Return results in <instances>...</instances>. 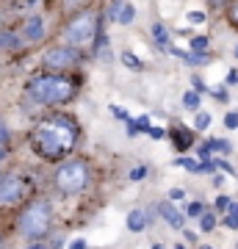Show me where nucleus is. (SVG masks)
<instances>
[{"mask_svg": "<svg viewBox=\"0 0 238 249\" xmlns=\"http://www.w3.org/2000/svg\"><path fill=\"white\" fill-rule=\"evenodd\" d=\"M236 55H238V47H236Z\"/></svg>", "mask_w": 238, "mask_h": 249, "instance_id": "2f4dec72", "label": "nucleus"}, {"mask_svg": "<svg viewBox=\"0 0 238 249\" xmlns=\"http://www.w3.org/2000/svg\"><path fill=\"white\" fill-rule=\"evenodd\" d=\"M128 227H130L133 232H141L144 227H147V213H144V211H139V208H136V211H130V216H128Z\"/></svg>", "mask_w": 238, "mask_h": 249, "instance_id": "9b49d317", "label": "nucleus"}, {"mask_svg": "<svg viewBox=\"0 0 238 249\" xmlns=\"http://www.w3.org/2000/svg\"><path fill=\"white\" fill-rule=\"evenodd\" d=\"M6 142H9V130H6V124L0 122V147H3Z\"/></svg>", "mask_w": 238, "mask_h": 249, "instance_id": "bb28decb", "label": "nucleus"}, {"mask_svg": "<svg viewBox=\"0 0 238 249\" xmlns=\"http://www.w3.org/2000/svg\"><path fill=\"white\" fill-rule=\"evenodd\" d=\"M227 205H230L227 196H219V199H216V208H219V211H227Z\"/></svg>", "mask_w": 238, "mask_h": 249, "instance_id": "cd10ccee", "label": "nucleus"}, {"mask_svg": "<svg viewBox=\"0 0 238 249\" xmlns=\"http://www.w3.org/2000/svg\"><path fill=\"white\" fill-rule=\"evenodd\" d=\"M78 139V127L72 124V119L64 116H53L36 124L34 130V147L44 158H61L64 152H70Z\"/></svg>", "mask_w": 238, "mask_h": 249, "instance_id": "f257e3e1", "label": "nucleus"}, {"mask_svg": "<svg viewBox=\"0 0 238 249\" xmlns=\"http://www.w3.org/2000/svg\"><path fill=\"white\" fill-rule=\"evenodd\" d=\"M183 106L188 108V111H200V91H185Z\"/></svg>", "mask_w": 238, "mask_h": 249, "instance_id": "2eb2a0df", "label": "nucleus"}, {"mask_svg": "<svg viewBox=\"0 0 238 249\" xmlns=\"http://www.w3.org/2000/svg\"><path fill=\"white\" fill-rule=\"evenodd\" d=\"M50 224H53V213H50V205L42 202V199H36V202H31L19 213L17 219V230L22 238L28 241H42L47 232H50Z\"/></svg>", "mask_w": 238, "mask_h": 249, "instance_id": "7ed1b4c3", "label": "nucleus"}, {"mask_svg": "<svg viewBox=\"0 0 238 249\" xmlns=\"http://www.w3.org/2000/svg\"><path fill=\"white\" fill-rule=\"evenodd\" d=\"M230 230H238V202H230L227 205V219H224Z\"/></svg>", "mask_w": 238, "mask_h": 249, "instance_id": "ddd939ff", "label": "nucleus"}, {"mask_svg": "<svg viewBox=\"0 0 238 249\" xmlns=\"http://www.w3.org/2000/svg\"><path fill=\"white\" fill-rule=\"evenodd\" d=\"M108 17L114 19V22L130 25L133 19H136V9H133V3H114V6H111V11H108Z\"/></svg>", "mask_w": 238, "mask_h": 249, "instance_id": "6e6552de", "label": "nucleus"}, {"mask_svg": "<svg viewBox=\"0 0 238 249\" xmlns=\"http://www.w3.org/2000/svg\"><path fill=\"white\" fill-rule=\"evenodd\" d=\"M172 199H183V188H172Z\"/></svg>", "mask_w": 238, "mask_h": 249, "instance_id": "c85d7f7f", "label": "nucleus"}, {"mask_svg": "<svg viewBox=\"0 0 238 249\" xmlns=\"http://www.w3.org/2000/svg\"><path fill=\"white\" fill-rule=\"evenodd\" d=\"M55 186L61 194H80L89 186V163L83 158H70L55 169Z\"/></svg>", "mask_w": 238, "mask_h": 249, "instance_id": "20e7f679", "label": "nucleus"}, {"mask_svg": "<svg viewBox=\"0 0 238 249\" xmlns=\"http://www.w3.org/2000/svg\"><path fill=\"white\" fill-rule=\"evenodd\" d=\"M202 211H205L202 202H191V205H188V213H185V216H194V219H200V216H202Z\"/></svg>", "mask_w": 238, "mask_h": 249, "instance_id": "412c9836", "label": "nucleus"}, {"mask_svg": "<svg viewBox=\"0 0 238 249\" xmlns=\"http://www.w3.org/2000/svg\"><path fill=\"white\" fill-rule=\"evenodd\" d=\"M233 17H236V22H238V6H236V9H233Z\"/></svg>", "mask_w": 238, "mask_h": 249, "instance_id": "7c9ffc66", "label": "nucleus"}, {"mask_svg": "<svg viewBox=\"0 0 238 249\" xmlns=\"http://www.w3.org/2000/svg\"><path fill=\"white\" fill-rule=\"evenodd\" d=\"M177 163H180V166H185L188 172H200V163H194V160H188V158H180Z\"/></svg>", "mask_w": 238, "mask_h": 249, "instance_id": "b1692460", "label": "nucleus"}, {"mask_svg": "<svg viewBox=\"0 0 238 249\" xmlns=\"http://www.w3.org/2000/svg\"><path fill=\"white\" fill-rule=\"evenodd\" d=\"M28 186L19 175H0V205H14L25 196Z\"/></svg>", "mask_w": 238, "mask_h": 249, "instance_id": "0eeeda50", "label": "nucleus"}, {"mask_svg": "<svg viewBox=\"0 0 238 249\" xmlns=\"http://www.w3.org/2000/svg\"><path fill=\"white\" fill-rule=\"evenodd\" d=\"M172 139H175L177 150H185V147L191 144V133H188V130H175V133H172Z\"/></svg>", "mask_w": 238, "mask_h": 249, "instance_id": "4468645a", "label": "nucleus"}, {"mask_svg": "<svg viewBox=\"0 0 238 249\" xmlns=\"http://www.w3.org/2000/svg\"><path fill=\"white\" fill-rule=\"evenodd\" d=\"M61 36H64V45H72V47H83L89 45L94 36H97V19L92 11H78L75 17L61 28Z\"/></svg>", "mask_w": 238, "mask_h": 249, "instance_id": "39448f33", "label": "nucleus"}, {"mask_svg": "<svg viewBox=\"0 0 238 249\" xmlns=\"http://www.w3.org/2000/svg\"><path fill=\"white\" fill-rule=\"evenodd\" d=\"M22 36L28 42H39L44 39V19L42 17H28L25 25H22Z\"/></svg>", "mask_w": 238, "mask_h": 249, "instance_id": "1a4fd4ad", "label": "nucleus"}, {"mask_svg": "<svg viewBox=\"0 0 238 249\" xmlns=\"http://www.w3.org/2000/svg\"><path fill=\"white\" fill-rule=\"evenodd\" d=\"M122 61L128 64V67H133V70H141V61L133 53H122Z\"/></svg>", "mask_w": 238, "mask_h": 249, "instance_id": "aec40b11", "label": "nucleus"}, {"mask_svg": "<svg viewBox=\"0 0 238 249\" xmlns=\"http://www.w3.org/2000/svg\"><path fill=\"white\" fill-rule=\"evenodd\" d=\"M200 224H202L205 232H211L213 227H216V216H213V213H205V211H202V216H200Z\"/></svg>", "mask_w": 238, "mask_h": 249, "instance_id": "f3484780", "label": "nucleus"}, {"mask_svg": "<svg viewBox=\"0 0 238 249\" xmlns=\"http://www.w3.org/2000/svg\"><path fill=\"white\" fill-rule=\"evenodd\" d=\"M152 34H155V42L158 45H164V47L169 45V36H166V28L164 25H152Z\"/></svg>", "mask_w": 238, "mask_h": 249, "instance_id": "a211bd4d", "label": "nucleus"}, {"mask_svg": "<svg viewBox=\"0 0 238 249\" xmlns=\"http://www.w3.org/2000/svg\"><path fill=\"white\" fill-rule=\"evenodd\" d=\"M144 175H147V166H139V169H133V172H130V180H141Z\"/></svg>", "mask_w": 238, "mask_h": 249, "instance_id": "a878e982", "label": "nucleus"}, {"mask_svg": "<svg viewBox=\"0 0 238 249\" xmlns=\"http://www.w3.org/2000/svg\"><path fill=\"white\" fill-rule=\"evenodd\" d=\"M191 47H194V50H205V47H208V39H205V36H200V39H191Z\"/></svg>", "mask_w": 238, "mask_h": 249, "instance_id": "393cba45", "label": "nucleus"}, {"mask_svg": "<svg viewBox=\"0 0 238 249\" xmlns=\"http://www.w3.org/2000/svg\"><path fill=\"white\" fill-rule=\"evenodd\" d=\"M188 22H197V25H202V22H205V14H202V11H188Z\"/></svg>", "mask_w": 238, "mask_h": 249, "instance_id": "5701e85b", "label": "nucleus"}, {"mask_svg": "<svg viewBox=\"0 0 238 249\" xmlns=\"http://www.w3.org/2000/svg\"><path fill=\"white\" fill-rule=\"evenodd\" d=\"M227 83H238V72H230V75H227Z\"/></svg>", "mask_w": 238, "mask_h": 249, "instance_id": "c756f323", "label": "nucleus"}, {"mask_svg": "<svg viewBox=\"0 0 238 249\" xmlns=\"http://www.w3.org/2000/svg\"><path fill=\"white\" fill-rule=\"evenodd\" d=\"M224 127H230V130H236V127H238V114H236V111L224 116Z\"/></svg>", "mask_w": 238, "mask_h": 249, "instance_id": "4be33fe9", "label": "nucleus"}, {"mask_svg": "<svg viewBox=\"0 0 238 249\" xmlns=\"http://www.w3.org/2000/svg\"><path fill=\"white\" fill-rule=\"evenodd\" d=\"M158 213L166 219V224H172V227H183V213H180L172 202H161L158 205Z\"/></svg>", "mask_w": 238, "mask_h": 249, "instance_id": "9d476101", "label": "nucleus"}, {"mask_svg": "<svg viewBox=\"0 0 238 249\" xmlns=\"http://www.w3.org/2000/svg\"><path fill=\"white\" fill-rule=\"evenodd\" d=\"M19 39L14 34H9V31H0V50H9V47H14Z\"/></svg>", "mask_w": 238, "mask_h": 249, "instance_id": "dca6fc26", "label": "nucleus"}, {"mask_svg": "<svg viewBox=\"0 0 238 249\" xmlns=\"http://www.w3.org/2000/svg\"><path fill=\"white\" fill-rule=\"evenodd\" d=\"M197 130H205V127H211V114H202V111H200V114H197Z\"/></svg>", "mask_w": 238, "mask_h": 249, "instance_id": "6ab92c4d", "label": "nucleus"}, {"mask_svg": "<svg viewBox=\"0 0 238 249\" xmlns=\"http://www.w3.org/2000/svg\"><path fill=\"white\" fill-rule=\"evenodd\" d=\"M78 58H80V53H78V47H72V45H58V47H50L47 53H44V67L47 70H58V72H64V70H70V67H75L78 64Z\"/></svg>", "mask_w": 238, "mask_h": 249, "instance_id": "423d86ee", "label": "nucleus"}, {"mask_svg": "<svg viewBox=\"0 0 238 249\" xmlns=\"http://www.w3.org/2000/svg\"><path fill=\"white\" fill-rule=\"evenodd\" d=\"M208 152H230V144L221 142V139H213V142H208L202 147V155H208Z\"/></svg>", "mask_w": 238, "mask_h": 249, "instance_id": "f8f14e48", "label": "nucleus"}, {"mask_svg": "<svg viewBox=\"0 0 238 249\" xmlns=\"http://www.w3.org/2000/svg\"><path fill=\"white\" fill-rule=\"evenodd\" d=\"M75 80L67 78L64 72H42V75H36V78L28 80V94L34 103L39 106H58V103H70L75 97Z\"/></svg>", "mask_w": 238, "mask_h": 249, "instance_id": "f03ea898", "label": "nucleus"}]
</instances>
